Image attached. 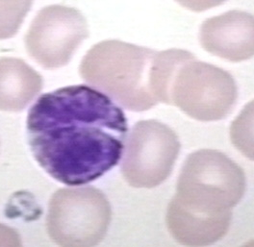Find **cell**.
<instances>
[{
  "mask_svg": "<svg viewBox=\"0 0 254 247\" xmlns=\"http://www.w3.org/2000/svg\"><path fill=\"white\" fill-rule=\"evenodd\" d=\"M123 110L85 85L42 95L27 118V135L39 165L60 183L93 182L120 162L127 140Z\"/></svg>",
  "mask_w": 254,
  "mask_h": 247,
  "instance_id": "6da1fadb",
  "label": "cell"
},
{
  "mask_svg": "<svg viewBox=\"0 0 254 247\" xmlns=\"http://www.w3.org/2000/svg\"><path fill=\"white\" fill-rule=\"evenodd\" d=\"M186 50L155 51L121 41H104L80 63L82 79L107 93L123 107L143 112L168 104L173 72Z\"/></svg>",
  "mask_w": 254,
  "mask_h": 247,
  "instance_id": "7a4b0ae2",
  "label": "cell"
},
{
  "mask_svg": "<svg viewBox=\"0 0 254 247\" xmlns=\"http://www.w3.org/2000/svg\"><path fill=\"white\" fill-rule=\"evenodd\" d=\"M245 191L246 176L237 164L217 150H199L186 160L167 216L195 230L225 235L231 209Z\"/></svg>",
  "mask_w": 254,
  "mask_h": 247,
  "instance_id": "3957f363",
  "label": "cell"
},
{
  "mask_svg": "<svg viewBox=\"0 0 254 247\" xmlns=\"http://www.w3.org/2000/svg\"><path fill=\"white\" fill-rule=\"evenodd\" d=\"M237 85L221 67L199 62L187 51L171 78L168 104L200 122L226 118L236 104Z\"/></svg>",
  "mask_w": 254,
  "mask_h": 247,
  "instance_id": "277c9868",
  "label": "cell"
},
{
  "mask_svg": "<svg viewBox=\"0 0 254 247\" xmlns=\"http://www.w3.org/2000/svg\"><path fill=\"white\" fill-rule=\"evenodd\" d=\"M111 216L110 203L101 190L92 186L61 188L49 202L48 234L61 247H95L108 231Z\"/></svg>",
  "mask_w": 254,
  "mask_h": 247,
  "instance_id": "5b68a950",
  "label": "cell"
},
{
  "mask_svg": "<svg viewBox=\"0 0 254 247\" xmlns=\"http://www.w3.org/2000/svg\"><path fill=\"white\" fill-rule=\"evenodd\" d=\"M125 148L122 172L127 183L150 188L162 184L172 173L180 142L167 125L142 121L133 126Z\"/></svg>",
  "mask_w": 254,
  "mask_h": 247,
  "instance_id": "8992f818",
  "label": "cell"
},
{
  "mask_svg": "<svg viewBox=\"0 0 254 247\" xmlns=\"http://www.w3.org/2000/svg\"><path fill=\"white\" fill-rule=\"evenodd\" d=\"M88 36L86 18L78 10L52 5L42 9L32 21L25 47L43 67L59 68L69 62Z\"/></svg>",
  "mask_w": 254,
  "mask_h": 247,
  "instance_id": "52a82bcc",
  "label": "cell"
},
{
  "mask_svg": "<svg viewBox=\"0 0 254 247\" xmlns=\"http://www.w3.org/2000/svg\"><path fill=\"white\" fill-rule=\"evenodd\" d=\"M199 42L207 52L230 62L254 56V16L233 10L206 19L200 26Z\"/></svg>",
  "mask_w": 254,
  "mask_h": 247,
  "instance_id": "ba28073f",
  "label": "cell"
},
{
  "mask_svg": "<svg viewBox=\"0 0 254 247\" xmlns=\"http://www.w3.org/2000/svg\"><path fill=\"white\" fill-rule=\"evenodd\" d=\"M43 78L23 60L0 58V111L26 108L43 89Z\"/></svg>",
  "mask_w": 254,
  "mask_h": 247,
  "instance_id": "9c48e42d",
  "label": "cell"
},
{
  "mask_svg": "<svg viewBox=\"0 0 254 247\" xmlns=\"http://www.w3.org/2000/svg\"><path fill=\"white\" fill-rule=\"evenodd\" d=\"M230 138L242 154L254 161V100L244 107L231 124Z\"/></svg>",
  "mask_w": 254,
  "mask_h": 247,
  "instance_id": "30bf717a",
  "label": "cell"
},
{
  "mask_svg": "<svg viewBox=\"0 0 254 247\" xmlns=\"http://www.w3.org/2000/svg\"><path fill=\"white\" fill-rule=\"evenodd\" d=\"M34 0H0V40L15 36Z\"/></svg>",
  "mask_w": 254,
  "mask_h": 247,
  "instance_id": "8fae6325",
  "label": "cell"
},
{
  "mask_svg": "<svg viewBox=\"0 0 254 247\" xmlns=\"http://www.w3.org/2000/svg\"><path fill=\"white\" fill-rule=\"evenodd\" d=\"M182 7L192 12H203L220 6L226 0H175Z\"/></svg>",
  "mask_w": 254,
  "mask_h": 247,
  "instance_id": "7c38bea8",
  "label": "cell"
},
{
  "mask_svg": "<svg viewBox=\"0 0 254 247\" xmlns=\"http://www.w3.org/2000/svg\"><path fill=\"white\" fill-rule=\"evenodd\" d=\"M20 239L14 229L0 224V247H20Z\"/></svg>",
  "mask_w": 254,
  "mask_h": 247,
  "instance_id": "4fadbf2b",
  "label": "cell"
}]
</instances>
